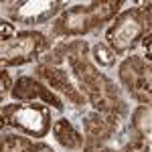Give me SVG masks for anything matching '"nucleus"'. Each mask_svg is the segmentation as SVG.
I'll return each mask as SVG.
<instances>
[{
	"mask_svg": "<svg viewBox=\"0 0 152 152\" xmlns=\"http://www.w3.org/2000/svg\"><path fill=\"white\" fill-rule=\"evenodd\" d=\"M0 152H55L45 142H33L18 134H2L0 136Z\"/></svg>",
	"mask_w": 152,
	"mask_h": 152,
	"instance_id": "nucleus-12",
	"label": "nucleus"
},
{
	"mask_svg": "<svg viewBox=\"0 0 152 152\" xmlns=\"http://www.w3.org/2000/svg\"><path fill=\"white\" fill-rule=\"evenodd\" d=\"M83 152H150V142L130 140L124 148H107V146H83Z\"/></svg>",
	"mask_w": 152,
	"mask_h": 152,
	"instance_id": "nucleus-14",
	"label": "nucleus"
},
{
	"mask_svg": "<svg viewBox=\"0 0 152 152\" xmlns=\"http://www.w3.org/2000/svg\"><path fill=\"white\" fill-rule=\"evenodd\" d=\"M53 126V118L47 105L35 102H14L0 105V132L4 128H16L26 136L45 138Z\"/></svg>",
	"mask_w": 152,
	"mask_h": 152,
	"instance_id": "nucleus-4",
	"label": "nucleus"
},
{
	"mask_svg": "<svg viewBox=\"0 0 152 152\" xmlns=\"http://www.w3.org/2000/svg\"><path fill=\"white\" fill-rule=\"evenodd\" d=\"M43 63L47 65H69V75L81 91L85 102L95 107V112L112 114V116H126L128 107L120 94L118 85L105 73L97 71L89 59V45L83 39H73L61 43L47 55H43Z\"/></svg>",
	"mask_w": 152,
	"mask_h": 152,
	"instance_id": "nucleus-1",
	"label": "nucleus"
},
{
	"mask_svg": "<svg viewBox=\"0 0 152 152\" xmlns=\"http://www.w3.org/2000/svg\"><path fill=\"white\" fill-rule=\"evenodd\" d=\"M150 35V4L120 12L105 33L107 47L114 55H124Z\"/></svg>",
	"mask_w": 152,
	"mask_h": 152,
	"instance_id": "nucleus-3",
	"label": "nucleus"
},
{
	"mask_svg": "<svg viewBox=\"0 0 152 152\" xmlns=\"http://www.w3.org/2000/svg\"><path fill=\"white\" fill-rule=\"evenodd\" d=\"M122 6H124L122 0H94L65 8L53 23V35L83 37L114 20Z\"/></svg>",
	"mask_w": 152,
	"mask_h": 152,
	"instance_id": "nucleus-2",
	"label": "nucleus"
},
{
	"mask_svg": "<svg viewBox=\"0 0 152 152\" xmlns=\"http://www.w3.org/2000/svg\"><path fill=\"white\" fill-rule=\"evenodd\" d=\"M94 61L97 65H102V67H112L114 63H116V55L112 53V49L104 45V43H97L94 45Z\"/></svg>",
	"mask_w": 152,
	"mask_h": 152,
	"instance_id": "nucleus-15",
	"label": "nucleus"
},
{
	"mask_svg": "<svg viewBox=\"0 0 152 152\" xmlns=\"http://www.w3.org/2000/svg\"><path fill=\"white\" fill-rule=\"evenodd\" d=\"M120 118L112 114L91 112L83 120V146H105L118 130Z\"/></svg>",
	"mask_w": 152,
	"mask_h": 152,
	"instance_id": "nucleus-10",
	"label": "nucleus"
},
{
	"mask_svg": "<svg viewBox=\"0 0 152 152\" xmlns=\"http://www.w3.org/2000/svg\"><path fill=\"white\" fill-rule=\"evenodd\" d=\"M51 47V39L39 31H20L0 37V69L33 63Z\"/></svg>",
	"mask_w": 152,
	"mask_h": 152,
	"instance_id": "nucleus-5",
	"label": "nucleus"
},
{
	"mask_svg": "<svg viewBox=\"0 0 152 152\" xmlns=\"http://www.w3.org/2000/svg\"><path fill=\"white\" fill-rule=\"evenodd\" d=\"M51 128H53V136L57 138V142L65 148V150L75 152V150H81V148H83V136H81V132L75 128L67 118L57 120Z\"/></svg>",
	"mask_w": 152,
	"mask_h": 152,
	"instance_id": "nucleus-11",
	"label": "nucleus"
},
{
	"mask_svg": "<svg viewBox=\"0 0 152 152\" xmlns=\"http://www.w3.org/2000/svg\"><path fill=\"white\" fill-rule=\"evenodd\" d=\"M65 6L67 4L61 0H20V2H8L6 12L14 23L41 24L59 16L65 10Z\"/></svg>",
	"mask_w": 152,
	"mask_h": 152,
	"instance_id": "nucleus-7",
	"label": "nucleus"
},
{
	"mask_svg": "<svg viewBox=\"0 0 152 152\" xmlns=\"http://www.w3.org/2000/svg\"><path fill=\"white\" fill-rule=\"evenodd\" d=\"M132 140L150 142V105H140L132 114Z\"/></svg>",
	"mask_w": 152,
	"mask_h": 152,
	"instance_id": "nucleus-13",
	"label": "nucleus"
},
{
	"mask_svg": "<svg viewBox=\"0 0 152 152\" xmlns=\"http://www.w3.org/2000/svg\"><path fill=\"white\" fill-rule=\"evenodd\" d=\"M10 95L14 97V102H43V105H51L55 110H63V102L53 89H49L45 83H41L39 79L35 77H28V75H23L18 77L16 81L12 83V89H10Z\"/></svg>",
	"mask_w": 152,
	"mask_h": 152,
	"instance_id": "nucleus-9",
	"label": "nucleus"
},
{
	"mask_svg": "<svg viewBox=\"0 0 152 152\" xmlns=\"http://www.w3.org/2000/svg\"><path fill=\"white\" fill-rule=\"evenodd\" d=\"M12 89V77L8 75V71L0 69V104L6 99V95L10 94Z\"/></svg>",
	"mask_w": 152,
	"mask_h": 152,
	"instance_id": "nucleus-16",
	"label": "nucleus"
},
{
	"mask_svg": "<svg viewBox=\"0 0 152 152\" xmlns=\"http://www.w3.org/2000/svg\"><path fill=\"white\" fill-rule=\"evenodd\" d=\"M37 77H41L49 87H53L55 91L65 95V99L73 105H85V97L77 89V85L69 75V71L63 69V65H47V63H39L35 67Z\"/></svg>",
	"mask_w": 152,
	"mask_h": 152,
	"instance_id": "nucleus-8",
	"label": "nucleus"
},
{
	"mask_svg": "<svg viewBox=\"0 0 152 152\" xmlns=\"http://www.w3.org/2000/svg\"><path fill=\"white\" fill-rule=\"evenodd\" d=\"M118 77H120L122 85L126 87V91L136 102H140V105H150V99H152L150 61H146L142 55H130L120 63Z\"/></svg>",
	"mask_w": 152,
	"mask_h": 152,
	"instance_id": "nucleus-6",
	"label": "nucleus"
},
{
	"mask_svg": "<svg viewBox=\"0 0 152 152\" xmlns=\"http://www.w3.org/2000/svg\"><path fill=\"white\" fill-rule=\"evenodd\" d=\"M16 31H14V24L8 23V20H4V18H0V37H10L14 35Z\"/></svg>",
	"mask_w": 152,
	"mask_h": 152,
	"instance_id": "nucleus-17",
	"label": "nucleus"
}]
</instances>
